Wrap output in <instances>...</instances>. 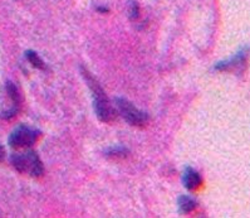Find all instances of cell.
Masks as SVG:
<instances>
[{"label": "cell", "instance_id": "obj_3", "mask_svg": "<svg viewBox=\"0 0 250 218\" xmlns=\"http://www.w3.org/2000/svg\"><path fill=\"white\" fill-rule=\"evenodd\" d=\"M115 105L118 114L124 118L127 124L132 125V126H144L148 122L147 114L137 109L132 102L126 98L116 97Z\"/></svg>", "mask_w": 250, "mask_h": 218}, {"label": "cell", "instance_id": "obj_4", "mask_svg": "<svg viewBox=\"0 0 250 218\" xmlns=\"http://www.w3.org/2000/svg\"><path fill=\"white\" fill-rule=\"evenodd\" d=\"M41 138V131L27 125H21L12 131L8 144L13 149H25L36 144Z\"/></svg>", "mask_w": 250, "mask_h": 218}, {"label": "cell", "instance_id": "obj_6", "mask_svg": "<svg viewBox=\"0 0 250 218\" xmlns=\"http://www.w3.org/2000/svg\"><path fill=\"white\" fill-rule=\"evenodd\" d=\"M197 207L196 200L190 195H181L179 198V209L181 213H190Z\"/></svg>", "mask_w": 250, "mask_h": 218}, {"label": "cell", "instance_id": "obj_8", "mask_svg": "<svg viewBox=\"0 0 250 218\" xmlns=\"http://www.w3.org/2000/svg\"><path fill=\"white\" fill-rule=\"evenodd\" d=\"M25 58L28 59V62H29L33 67L38 68V70H45V63L43 62V59H42L34 50H27V52H25Z\"/></svg>", "mask_w": 250, "mask_h": 218}, {"label": "cell", "instance_id": "obj_7", "mask_svg": "<svg viewBox=\"0 0 250 218\" xmlns=\"http://www.w3.org/2000/svg\"><path fill=\"white\" fill-rule=\"evenodd\" d=\"M104 155L111 159H122L130 155V151L125 146H111L104 151Z\"/></svg>", "mask_w": 250, "mask_h": 218}, {"label": "cell", "instance_id": "obj_5", "mask_svg": "<svg viewBox=\"0 0 250 218\" xmlns=\"http://www.w3.org/2000/svg\"><path fill=\"white\" fill-rule=\"evenodd\" d=\"M201 182H203V179H201V175L199 171L195 170L194 168H190V167L185 169L183 174V183L186 189L195 191V189L201 186Z\"/></svg>", "mask_w": 250, "mask_h": 218}, {"label": "cell", "instance_id": "obj_2", "mask_svg": "<svg viewBox=\"0 0 250 218\" xmlns=\"http://www.w3.org/2000/svg\"><path fill=\"white\" fill-rule=\"evenodd\" d=\"M10 163L19 173L27 174L30 177H42L44 173V167L38 154L33 150L14 153L10 155Z\"/></svg>", "mask_w": 250, "mask_h": 218}, {"label": "cell", "instance_id": "obj_11", "mask_svg": "<svg viewBox=\"0 0 250 218\" xmlns=\"http://www.w3.org/2000/svg\"><path fill=\"white\" fill-rule=\"evenodd\" d=\"M97 12H100V13H108L109 10L107 9V8H102V6H100V8H97Z\"/></svg>", "mask_w": 250, "mask_h": 218}, {"label": "cell", "instance_id": "obj_10", "mask_svg": "<svg viewBox=\"0 0 250 218\" xmlns=\"http://www.w3.org/2000/svg\"><path fill=\"white\" fill-rule=\"evenodd\" d=\"M4 158H5V149L0 145V163L3 162Z\"/></svg>", "mask_w": 250, "mask_h": 218}, {"label": "cell", "instance_id": "obj_9", "mask_svg": "<svg viewBox=\"0 0 250 218\" xmlns=\"http://www.w3.org/2000/svg\"><path fill=\"white\" fill-rule=\"evenodd\" d=\"M130 19L132 21H136V19H139L140 17V6L139 4L136 3V1H131L130 4Z\"/></svg>", "mask_w": 250, "mask_h": 218}, {"label": "cell", "instance_id": "obj_1", "mask_svg": "<svg viewBox=\"0 0 250 218\" xmlns=\"http://www.w3.org/2000/svg\"><path fill=\"white\" fill-rule=\"evenodd\" d=\"M82 73L84 80L88 83V87L92 91V96H93V106L96 115L103 122H112L117 118V111L111 103H109L108 97H107L106 92L103 91L100 83L97 80L89 73L85 68L82 67Z\"/></svg>", "mask_w": 250, "mask_h": 218}]
</instances>
